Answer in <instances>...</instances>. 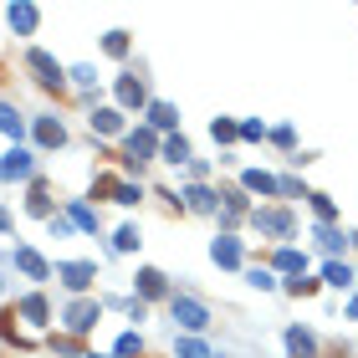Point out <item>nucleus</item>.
Wrapping results in <instances>:
<instances>
[{
	"mask_svg": "<svg viewBox=\"0 0 358 358\" xmlns=\"http://www.w3.org/2000/svg\"><path fill=\"white\" fill-rule=\"evenodd\" d=\"M113 195H118V205H138V200H143V195H138V184H118Z\"/></svg>",
	"mask_w": 358,
	"mask_h": 358,
	"instance_id": "19",
	"label": "nucleus"
},
{
	"mask_svg": "<svg viewBox=\"0 0 358 358\" xmlns=\"http://www.w3.org/2000/svg\"><path fill=\"white\" fill-rule=\"evenodd\" d=\"M118 98H123L128 108H134V102H143V87L134 82V77H123V82H118Z\"/></svg>",
	"mask_w": 358,
	"mask_h": 358,
	"instance_id": "14",
	"label": "nucleus"
},
{
	"mask_svg": "<svg viewBox=\"0 0 358 358\" xmlns=\"http://www.w3.org/2000/svg\"><path fill=\"white\" fill-rule=\"evenodd\" d=\"M92 323H98V302H72L67 307V328L72 333H87Z\"/></svg>",
	"mask_w": 358,
	"mask_h": 358,
	"instance_id": "2",
	"label": "nucleus"
},
{
	"mask_svg": "<svg viewBox=\"0 0 358 358\" xmlns=\"http://www.w3.org/2000/svg\"><path fill=\"white\" fill-rule=\"evenodd\" d=\"M138 246V231L134 225H123V231H118V251H134Z\"/></svg>",
	"mask_w": 358,
	"mask_h": 358,
	"instance_id": "21",
	"label": "nucleus"
},
{
	"mask_svg": "<svg viewBox=\"0 0 358 358\" xmlns=\"http://www.w3.org/2000/svg\"><path fill=\"white\" fill-rule=\"evenodd\" d=\"M123 128V118H118L113 108H102V113H92V134H118Z\"/></svg>",
	"mask_w": 358,
	"mask_h": 358,
	"instance_id": "7",
	"label": "nucleus"
},
{
	"mask_svg": "<svg viewBox=\"0 0 358 358\" xmlns=\"http://www.w3.org/2000/svg\"><path fill=\"white\" fill-rule=\"evenodd\" d=\"M190 210H215V200H210L205 190H190Z\"/></svg>",
	"mask_w": 358,
	"mask_h": 358,
	"instance_id": "23",
	"label": "nucleus"
},
{
	"mask_svg": "<svg viewBox=\"0 0 358 358\" xmlns=\"http://www.w3.org/2000/svg\"><path fill=\"white\" fill-rule=\"evenodd\" d=\"M246 282H251V287H261V292H267V287H271V271H261V267H256V271H251V276H246Z\"/></svg>",
	"mask_w": 358,
	"mask_h": 358,
	"instance_id": "28",
	"label": "nucleus"
},
{
	"mask_svg": "<svg viewBox=\"0 0 358 358\" xmlns=\"http://www.w3.org/2000/svg\"><path fill=\"white\" fill-rule=\"evenodd\" d=\"M164 159H169V164H184V159H190V143H184V138H169V143H164Z\"/></svg>",
	"mask_w": 358,
	"mask_h": 358,
	"instance_id": "17",
	"label": "nucleus"
},
{
	"mask_svg": "<svg viewBox=\"0 0 358 358\" xmlns=\"http://www.w3.org/2000/svg\"><path fill=\"white\" fill-rule=\"evenodd\" d=\"M62 282H67L72 292H82L92 282V267H82V261H72V267H62Z\"/></svg>",
	"mask_w": 358,
	"mask_h": 358,
	"instance_id": "4",
	"label": "nucleus"
},
{
	"mask_svg": "<svg viewBox=\"0 0 358 358\" xmlns=\"http://www.w3.org/2000/svg\"><path fill=\"white\" fill-rule=\"evenodd\" d=\"M149 118H154V128H174V108H169V102H154Z\"/></svg>",
	"mask_w": 358,
	"mask_h": 358,
	"instance_id": "16",
	"label": "nucleus"
},
{
	"mask_svg": "<svg viewBox=\"0 0 358 358\" xmlns=\"http://www.w3.org/2000/svg\"><path fill=\"white\" fill-rule=\"evenodd\" d=\"M287 292H297V297H307V292H317V282H302V276H297V282H287Z\"/></svg>",
	"mask_w": 358,
	"mask_h": 358,
	"instance_id": "29",
	"label": "nucleus"
},
{
	"mask_svg": "<svg viewBox=\"0 0 358 358\" xmlns=\"http://www.w3.org/2000/svg\"><path fill=\"white\" fill-rule=\"evenodd\" d=\"M328 282H333V287H348L353 271H348V267H328Z\"/></svg>",
	"mask_w": 358,
	"mask_h": 358,
	"instance_id": "22",
	"label": "nucleus"
},
{
	"mask_svg": "<svg viewBox=\"0 0 358 358\" xmlns=\"http://www.w3.org/2000/svg\"><path fill=\"white\" fill-rule=\"evenodd\" d=\"M0 128H6V134H10V138H16V134H21V113H16V108H10V102H0Z\"/></svg>",
	"mask_w": 358,
	"mask_h": 358,
	"instance_id": "13",
	"label": "nucleus"
},
{
	"mask_svg": "<svg viewBox=\"0 0 358 358\" xmlns=\"http://www.w3.org/2000/svg\"><path fill=\"white\" fill-rule=\"evenodd\" d=\"M353 312H358V302H353Z\"/></svg>",
	"mask_w": 358,
	"mask_h": 358,
	"instance_id": "30",
	"label": "nucleus"
},
{
	"mask_svg": "<svg viewBox=\"0 0 358 358\" xmlns=\"http://www.w3.org/2000/svg\"><path fill=\"white\" fill-rule=\"evenodd\" d=\"M174 358H210V348L200 338H174Z\"/></svg>",
	"mask_w": 358,
	"mask_h": 358,
	"instance_id": "8",
	"label": "nucleus"
},
{
	"mask_svg": "<svg viewBox=\"0 0 358 358\" xmlns=\"http://www.w3.org/2000/svg\"><path fill=\"white\" fill-rule=\"evenodd\" d=\"M276 267H287V271H297V267H302V256H297V251H282V256H276Z\"/></svg>",
	"mask_w": 358,
	"mask_h": 358,
	"instance_id": "26",
	"label": "nucleus"
},
{
	"mask_svg": "<svg viewBox=\"0 0 358 358\" xmlns=\"http://www.w3.org/2000/svg\"><path fill=\"white\" fill-rule=\"evenodd\" d=\"M36 138H42V143H62L67 134H62V123H57V118H42V123H36Z\"/></svg>",
	"mask_w": 358,
	"mask_h": 358,
	"instance_id": "11",
	"label": "nucleus"
},
{
	"mask_svg": "<svg viewBox=\"0 0 358 358\" xmlns=\"http://www.w3.org/2000/svg\"><path fill=\"white\" fill-rule=\"evenodd\" d=\"M26 317H31V323H42V317H46V302L42 297H26V307H21Z\"/></svg>",
	"mask_w": 358,
	"mask_h": 358,
	"instance_id": "20",
	"label": "nucleus"
},
{
	"mask_svg": "<svg viewBox=\"0 0 358 358\" xmlns=\"http://www.w3.org/2000/svg\"><path fill=\"white\" fill-rule=\"evenodd\" d=\"M108 51H113V57H123V51H128V36L113 31V36H108Z\"/></svg>",
	"mask_w": 358,
	"mask_h": 358,
	"instance_id": "24",
	"label": "nucleus"
},
{
	"mask_svg": "<svg viewBox=\"0 0 358 358\" xmlns=\"http://www.w3.org/2000/svg\"><path fill=\"white\" fill-rule=\"evenodd\" d=\"M16 267H21V271H31L36 282H42V276H46V267H42V261L31 256V251H16Z\"/></svg>",
	"mask_w": 358,
	"mask_h": 358,
	"instance_id": "15",
	"label": "nucleus"
},
{
	"mask_svg": "<svg viewBox=\"0 0 358 358\" xmlns=\"http://www.w3.org/2000/svg\"><path fill=\"white\" fill-rule=\"evenodd\" d=\"M10 26H16V31H31V26H36V10H31V6H10Z\"/></svg>",
	"mask_w": 358,
	"mask_h": 358,
	"instance_id": "12",
	"label": "nucleus"
},
{
	"mask_svg": "<svg viewBox=\"0 0 358 358\" xmlns=\"http://www.w3.org/2000/svg\"><path fill=\"white\" fill-rule=\"evenodd\" d=\"M26 62H31V72L42 77L46 87H62V67H57V62L46 57V51H31V57H26Z\"/></svg>",
	"mask_w": 358,
	"mask_h": 358,
	"instance_id": "3",
	"label": "nucleus"
},
{
	"mask_svg": "<svg viewBox=\"0 0 358 358\" xmlns=\"http://www.w3.org/2000/svg\"><path fill=\"white\" fill-rule=\"evenodd\" d=\"M174 323H184L190 333H200V328L210 323V312L200 307V302H190V297H174Z\"/></svg>",
	"mask_w": 358,
	"mask_h": 358,
	"instance_id": "1",
	"label": "nucleus"
},
{
	"mask_svg": "<svg viewBox=\"0 0 358 358\" xmlns=\"http://www.w3.org/2000/svg\"><path fill=\"white\" fill-rule=\"evenodd\" d=\"M138 292L143 297H164V276L159 271H138Z\"/></svg>",
	"mask_w": 358,
	"mask_h": 358,
	"instance_id": "10",
	"label": "nucleus"
},
{
	"mask_svg": "<svg viewBox=\"0 0 358 358\" xmlns=\"http://www.w3.org/2000/svg\"><path fill=\"white\" fill-rule=\"evenodd\" d=\"M256 225H261V231H271V235H287V231H292V220L282 215V210H267V215H256Z\"/></svg>",
	"mask_w": 358,
	"mask_h": 358,
	"instance_id": "6",
	"label": "nucleus"
},
{
	"mask_svg": "<svg viewBox=\"0 0 358 358\" xmlns=\"http://www.w3.org/2000/svg\"><path fill=\"white\" fill-rule=\"evenodd\" d=\"M0 174H16V179H26V174H31V154H6V164H0Z\"/></svg>",
	"mask_w": 358,
	"mask_h": 358,
	"instance_id": "5",
	"label": "nucleus"
},
{
	"mask_svg": "<svg viewBox=\"0 0 358 358\" xmlns=\"http://www.w3.org/2000/svg\"><path fill=\"white\" fill-rule=\"evenodd\" d=\"M287 343H292V353H312V333H302V328H292Z\"/></svg>",
	"mask_w": 358,
	"mask_h": 358,
	"instance_id": "18",
	"label": "nucleus"
},
{
	"mask_svg": "<svg viewBox=\"0 0 358 358\" xmlns=\"http://www.w3.org/2000/svg\"><path fill=\"white\" fill-rule=\"evenodd\" d=\"M215 261L220 267H241V246L235 241H215Z\"/></svg>",
	"mask_w": 358,
	"mask_h": 358,
	"instance_id": "9",
	"label": "nucleus"
},
{
	"mask_svg": "<svg viewBox=\"0 0 358 358\" xmlns=\"http://www.w3.org/2000/svg\"><path fill=\"white\" fill-rule=\"evenodd\" d=\"M246 184H251V190H261V195H267V190H276V184H271L267 174H246Z\"/></svg>",
	"mask_w": 358,
	"mask_h": 358,
	"instance_id": "27",
	"label": "nucleus"
},
{
	"mask_svg": "<svg viewBox=\"0 0 358 358\" xmlns=\"http://www.w3.org/2000/svg\"><path fill=\"white\" fill-rule=\"evenodd\" d=\"M118 353H143V338H138V333H128L123 343H118Z\"/></svg>",
	"mask_w": 358,
	"mask_h": 358,
	"instance_id": "25",
	"label": "nucleus"
}]
</instances>
